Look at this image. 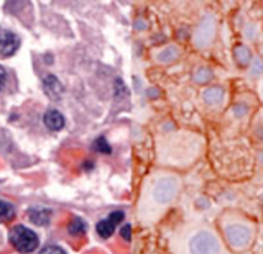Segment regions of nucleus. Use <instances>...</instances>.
Instances as JSON below:
<instances>
[{"instance_id": "nucleus-7", "label": "nucleus", "mask_w": 263, "mask_h": 254, "mask_svg": "<svg viewBox=\"0 0 263 254\" xmlns=\"http://www.w3.org/2000/svg\"><path fill=\"white\" fill-rule=\"evenodd\" d=\"M27 217L33 225L36 226H46L51 220V210L43 207H33L27 211Z\"/></svg>"}, {"instance_id": "nucleus-4", "label": "nucleus", "mask_w": 263, "mask_h": 254, "mask_svg": "<svg viewBox=\"0 0 263 254\" xmlns=\"http://www.w3.org/2000/svg\"><path fill=\"white\" fill-rule=\"evenodd\" d=\"M20 48V38L10 30L0 28V54L4 57H10Z\"/></svg>"}, {"instance_id": "nucleus-11", "label": "nucleus", "mask_w": 263, "mask_h": 254, "mask_svg": "<svg viewBox=\"0 0 263 254\" xmlns=\"http://www.w3.org/2000/svg\"><path fill=\"white\" fill-rule=\"evenodd\" d=\"M94 147L97 151H101V153H110V146L105 143L104 138H99L97 141L94 143Z\"/></svg>"}, {"instance_id": "nucleus-6", "label": "nucleus", "mask_w": 263, "mask_h": 254, "mask_svg": "<svg viewBox=\"0 0 263 254\" xmlns=\"http://www.w3.org/2000/svg\"><path fill=\"white\" fill-rule=\"evenodd\" d=\"M43 89H45L46 95L51 98V100H60V98L63 97V94H64V89L61 86V82L58 80L54 76H51V74L45 77V80H43Z\"/></svg>"}, {"instance_id": "nucleus-5", "label": "nucleus", "mask_w": 263, "mask_h": 254, "mask_svg": "<svg viewBox=\"0 0 263 254\" xmlns=\"http://www.w3.org/2000/svg\"><path fill=\"white\" fill-rule=\"evenodd\" d=\"M123 220V213L122 211H114L109 218L101 220L97 223V233L101 238H110L115 231V226H117L120 221Z\"/></svg>"}, {"instance_id": "nucleus-15", "label": "nucleus", "mask_w": 263, "mask_h": 254, "mask_svg": "<svg viewBox=\"0 0 263 254\" xmlns=\"http://www.w3.org/2000/svg\"><path fill=\"white\" fill-rule=\"evenodd\" d=\"M260 92H261V97H263V84H261V87H260Z\"/></svg>"}, {"instance_id": "nucleus-8", "label": "nucleus", "mask_w": 263, "mask_h": 254, "mask_svg": "<svg viewBox=\"0 0 263 254\" xmlns=\"http://www.w3.org/2000/svg\"><path fill=\"white\" fill-rule=\"evenodd\" d=\"M43 121H45V125L51 130V131H60L64 128V117H63V113L61 112H58L54 109L51 110H48L45 113V117H43Z\"/></svg>"}, {"instance_id": "nucleus-14", "label": "nucleus", "mask_w": 263, "mask_h": 254, "mask_svg": "<svg viewBox=\"0 0 263 254\" xmlns=\"http://www.w3.org/2000/svg\"><path fill=\"white\" fill-rule=\"evenodd\" d=\"M122 236L125 238L127 241L130 240V225H125V226L122 228Z\"/></svg>"}, {"instance_id": "nucleus-12", "label": "nucleus", "mask_w": 263, "mask_h": 254, "mask_svg": "<svg viewBox=\"0 0 263 254\" xmlns=\"http://www.w3.org/2000/svg\"><path fill=\"white\" fill-rule=\"evenodd\" d=\"M43 252H58V254H64V249L60 248V246H45L43 249H41Z\"/></svg>"}, {"instance_id": "nucleus-2", "label": "nucleus", "mask_w": 263, "mask_h": 254, "mask_svg": "<svg viewBox=\"0 0 263 254\" xmlns=\"http://www.w3.org/2000/svg\"><path fill=\"white\" fill-rule=\"evenodd\" d=\"M224 231H226L229 243L232 244V248H235V249L249 248V244L252 243L253 228H252V225L245 223V221L240 218H234V220H230L229 223H226Z\"/></svg>"}, {"instance_id": "nucleus-9", "label": "nucleus", "mask_w": 263, "mask_h": 254, "mask_svg": "<svg viewBox=\"0 0 263 254\" xmlns=\"http://www.w3.org/2000/svg\"><path fill=\"white\" fill-rule=\"evenodd\" d=\"M15 217V208L12 203L0 200V223H7Z\"/></svg>"}, {"instance_id": "nucleus-10", "label": "nucleus", "mask_w": 263, "mask_h": 254, "mask_svg": "<svg viewBox=\"0 0 263 254\" xmlns=\"http://www.w3.org/2000/svg\"><path fill=\"white\" fill-rule=\"evenodd\" d=\"M69 233L71 235H82V233H86V223L81 218H74L72 223L69 225Z\"/></svg>"}, {"instance_id": "nucleus-13", "label": "nucleus", "mask_w": 263, "mask_h": 254, "mask_svg": "<svg viewBox=\"0 0 263 254\" xmlns=\"http://www.w3.org/2000/svg\"><path fill=\"white\" fill-rule=\"evenodd\" d=\"M5 80H7V72L2 66H0V90H2V87L5 86Z\"/></svg>"}, {"instance_id": "nucleus-1", "label": "nucleus", "mask_w": 263, "mask_h": 254, "mask_svg": "<svg viewBox=\"0 0 263 254\" xmlns=\"http://www.w3.org/2000/svg\"><path fill=\"white\" fill-rule=\"evenodd\" d=\"M187 251L189 252H222L224 248L219 238L211 229H194L187 236Z\"/></svg>"}, {"instance_id": "nucleus-3", "label": "nucleus", "mask_w": 263, "mask_h": 254, "mask_svg": "<svg viewBox=\"0 0 263 254\" xmlns=\"http://www.w3.org/2000/svg\"><path fill=\"white\" fill-rule=\"evenodd\" d=\"M8 240H10L13 248L20 252H31V251H35L40 244L38 235L33 231V229L23 225L13 226L10 229V235H8Z\"/></svg>"}]
</instances>
